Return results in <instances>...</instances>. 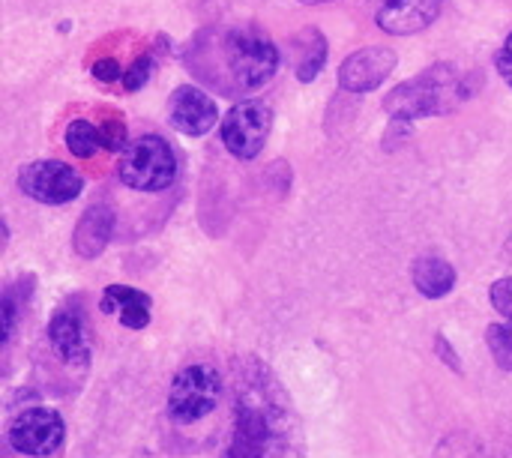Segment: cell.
Wrapping results in <instances>:
<instances>
[{
    "instance_id": "ffe728a7",
    "label": "cell",
    "mask_w": 512,
    "mask_h": 458,
    "mask_svg": "<svg viewBox=\"0 0 512 458\" xmlns=\"http://www.w3.org/2000/svg\"><path fill=\"white\" fill-rule=\"evenodd\" d=\"M147 75H150V57H138V60L132 63V69L123 75V81H126V90H138V87L147 81Z\"/></svg>"
},
{
    "instance_id": "6da1fadb",
    "label": "cell",
    "mask_w": 512,
    "mask_h": 458,
    "mask_svg": "<svg viewBox=\"0 0 512 458\" xmlns=\"http://www.w3.org/2000/svg\"><path fill=\"white\" fill-rule=\"evenodd\" d=\"M219 458H306L297 408L258 357L231 360V432Z\"/></svg>"
},
{
    "instance_id": "cb8c5ba5",
    "label": "cell",
    "mask_w": 512,
    "mask_h": 458,
    "mask_svg": "<svg viewBox=\"0 0 512 458\" xmlns=\"http://www.w3.org/2000/svg\"><path fill=\"white\" fill-rule=\"evenodd\" d=\"M435 342H438V354L450 363V369H456V372H459V369H462V363H459V357L447 348V339H444V336H438Z\"/></svg>"
},
{
    "instance_id": "7a4b0ae2",
    "label": "cell",
    "mask_w": 512,
    "mask_h": 458,
    "mask_svg": "<svg viewBox=\"0 0 512 458\" xmlns=\"http://www.w3.org/2000/svg\"><path fill=\"white\" fill-rule=\"evenodd\" d=\"M183 63L210 90L240 99L276 75L279 48L261 27H207L189 39Z\"/></svg>"
},
{
    "instance_id": "5b68a950",
    "label": "cell",
    "mask_w": 512,
    "mask_h": 458,
    "mask_svg": "<svg viewBox=\"0 0 512 458\" xmlns=\"http://www.w3.org/2000/svg\"><path fill=\"white\" fill-rule=\"evenodd\" d=\"M222 396V378L213 366L195 363L174 375L168 390V417L174 423H198L210 417Z\"/></svg>"
},
{
    "instance_id": "9a60e30c",
    "label": "cell",
    "mask_w": 512,
    "mask_h": 458,
    "mask_svg": "<svg viewBox=\"0 0 512 458\" xmlns=\"http://www.w3.org/2000/svg\"><path fill=\"white\" fill-rule=\"evenodd\" d=\"M102 312H117L123 327L144 330L150 324V297L129 285H108L102 294Z\"/></svg>"
},
{
    "instance_id": "7402d4cb",
    "label": "cell",
    "mask_w": 512,
    "mask_h": 458,
    "mask_svg": "<svg viewBox=\"0 0 512 458\" xmlns=\"http://www.w3.org/2000/svg\"><path fill=\"white\" fill-rule=\"evenodd\" d=\"M93 75H96L99 81H120V63L111 60V57H102V60H96Z\"/></svg>"
},
{
    "instance_id": "4fadbf2b",
    "label": "cell",
    "mask_w": 512,
    "mask_h": 458,
    "mask_svg": "<svg viewBox=\"0 0 512 458\" xmlns=\"http://www.w3.org/2000/svg\"><path fill=\"white\" fill-rule=\"evenodd\" d=\"M111 234H114V210L108 204H93V207L84 210V216L75 225L72 249L81 258H96V255L105 252Z\"/></svg>"
},
{
    "instance_id": "ba28073f",
    "label": "cell",
    "mask_w": 512,
    "mask_h": 458,
    "mask_svg": "<svg viewBox=\"0 0 512 458\" xmlns=\"http://www.w3.org/2000/svg\"><path fill=\"white\" fill-rule=\"evenodd\" d=\"M63 420L57 411H48V408H30V411H21L12 423H9V447L21 456H51L60 444H63Z\"/></svg>"
},
{
    "instance_id": "ac0fdd59",
    "label": "cell",
    "mask_w": 512,
    "mask_h": 458,
    "mask_svg": "<svg viewBox=\"0 0 512 458\" xmlns=\"http://www.w3.org/2000/svg\"><path fill=\"white\" fill-rule=\"evenodd\" d=\"M66 147H69V153H75V156H81V159L93 156V153L102 147L99 126H93L90 120H72V123L66 126Z\"/></svg>"
},
{
    "instance_id": "52a82bcc",
    "label": "cell",
    "mask_w": 512,
    "mask_h": 458,
    "mask_svg": "<svg viewBox=\"0 0 512 458\" xmlns=\"http://www.w3.org/2000/svg\"><path fill=\"white\" fill-rule=\"evenodd\" d=\"M18 186L27 198L39 201V204H66L72 198L81 195L84 180L81 174L57 159H39L21 168L18 174Z\"/></svg>"
},
{
    "instance_id": "d6986e66",
    "label": "cell",
    "mask_w": 512,
    "mask_h": 458,
    "mask_svg": "<svg viewBox=\"0 0 512 458\" xmlns=\"http://www.w3.org/2000/svg\"><path fill=\"white\" fill-rule=\"evenodd\" d=\"M99 138H102V147L105 150H111V153H120L126 144V123H123V117H117V114H105L99 123Z\"/></svg>"
},
{
    "instance_id": "3957f363",
    "label": "cell",
    "mask_w": 512,
    "mask_h": 458,
    "mask_svg": "<svg viewBox=\"0 0 512 458\" xmlns=\"http://www.w3.org/2000/svg\"><path fill=\"white\" fill-rule=\"evenodd\" d=\"M471 75H465L453 63H435L423 69L417 78L393 87L384 96V108L393 117V126H411L417 117H438L456 111L471 93H474Z\"/></svg>"
},
{
    "instance_id": "2e32d148",
    "label": "cell",
    "mask_w": 512,
    "mask_h": 458,
    "mask_svg": "<svg viewBox=\"0 0 512 458\" xmlns=\"http://www.w3.org/2000/svg\"><path fill=\"white\" fill-rule=\"evenodd\" d=\"M291 57H294V72L300 81H312L318 78V72L324 69V60H327V39L321 36L318 27H306L300 30L291 42Z\"/></svg>"
},
{
    "instance_id": "e0dca14e",
    "label": "cell",
    "mask_w": 512,
    "mask_h": 458,
    "mask_svg": "<svg viewBox=\"0 0 512 458\" xmlns=\"http://www.w3.org/2000/svg\"><path fill=\"white\" fill-rule=\"evenodd\" d=\"M414 285L423 297H432V300L447 297L456 288V270L444 258L426 255L414 264Z\"/></svg>"
},
{
    "instance_id": "277c9868",
    "label": "cell",
    "mask_w": 512,
    "mask_h": 458,
    "mask_svg": "<svg viewBox=\"0 0 512 458\" xmlns=\"http://www.w3.org/2000/svg\"><path fill=\"white\" fill-rule=\"evenodd\" d=\"M117 177L138 192H162L177 177V156L162 135H141L120 150Z\"/></svg>"
},
{
    "instance_id": "8992f818",
    "label": "cell",
    "mask_w": 512,
    "mask_h": 458,
    "mask_svg": "<svg viewBox=\"0 0 512 458\" xmlns=\"http://www.w3.org/2000/svg\"><path fill=\"white\" fill-rule=\"evenodd\" d=\"M273 126V111L258 99H240L222 120V144L237 159H255Z\"/></svg>"
},
{
    "instance_id": "9c48e42d",
    "label": "cell",
    "mask_w": 512,
    "mask_h": 458,
    "mask_svg": "<svg viewBox=\"0 0 512 458\" xmlns=\"http://www.w3.org/2000/svg\"><path fill=\"white\" fill-rule=\"evenodd\" d=\"M48 345L57 354V360L69 369H87L90 366V339L84 327V312L78 303H66L54 312L48 324Z\"/></svg>"
},
{
    "instance_id": "d4e9b609",
    "label": "cell",
    "mask_w": 512,
    "mask_h": 458,
    "mask_svg": "<svg viewBox=\"0 0 512 458\" xmlns=\"http://www.w3.org/2000/svg\"><path fill=\"white\" fill-rule=\"evenodd\" d=\"M507 255H510V264H512V231H510V240H507Z\"/></svg>"
},
{
    "instance_id": "44dd1931",
    "label": "cell",
    "mask_w": 512,
    "mask_h": 458,
    "mask_svg": "<svg viewBox=\"0 0 512 458\" xmlns=\"http://www.w3.org/2000/svg\"><path fill=\"white\" fill-rule=\"evenodd\" d=\"M15 321H18V306H15V294H12V291H6V297H3V342H9V339H12Z\"/></svg>"
},
{
    "instance_id": "5bb4252c",
    "label": "cell",
    "mask_w": 512,
    "mask_h": 458,
    "mask_svg": "<svg viewBox=\"0 0 512 458\" xmlns=\"http://www.w3.org/2000/svg\"><path fill=\"white\" fill-rule=\"evenodd\" d=\"M492 306L510 321V324H492L486 330V342H489V351L498 363V369L512 372V276H504L492 285Z\"/></svg>"
},
{
    "instance_id": "603a6c76",
    "label": "cell",
    "mask_w": 512,
    "mask_h": 458,
    "mask_svg": "<svg viewBox=\"0 0 512 458\" xmlns=\"http://www.w3.org/2000/svg\"><path fill=\"white\" fill-rule=\"evenodd\" d=\"M498 72L504 75V81L512 87V33L507 36L504 48L498 51Z\"/></svg>"
},
{
    "instance_id": "484cf974",
    "label": "cell",
    "mask_w": 512,
    "mask_h": 458,
    "mask_svg": "<svg viewBox=\"0 0 512 458\" xmlns=\"http://www.w3.org/2000/svg\"><path fill=\"white\" fill-rule=\"evenodd\" d=\"M303 3H324V0H303Z\"/></svg>"
},
{
    "instance_id": "30bf717a",
    "label": "cell",
    "mask_w": 512,
    "mask_h": 458,
    "mask_svg": "<svg viewBox=\"0 0 512 458\" xmlns=\"http://www.w3.org/2000/svg\"><path fill=\"white\" fill-rule=\"evenodd\" d=\"M396 63H399V57L393 48L366 45L345 57V63L339 66V84L348 93H369L393 75Z\"/></svg>"
},
{
    "instance_id": "8fae6325",
    "label": "cell",
    "mask_w": 512,
    "mask_h": 458,
    "mask_svg": "<svg viewBox=\"0 0 512 458\" xmlns=\"http://www.w3.org/2000/svg\"><path fill=\"white\" fill-rule=\"evenodd\" d=\"M216 102L195 84H183L168 99V123L183 135H204L216 126Z\"/></svg>"
},
{
    "instance_id": "7c38bea8",
    "label": "cell",
    "mask_w": 512,
    "mask_h": 458,
    "mask_svg": "<svg viewBox=\"0 0 512 458\" xmlns=\"http://www.w3.org/2000/svg\"><path fill=\"white\" fill-rule=\"evenodd\" d=\"M444 0H375V24L393 36H411L426 30Z\"/></svg>"
}]
</instances>
